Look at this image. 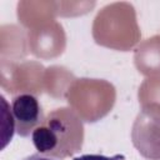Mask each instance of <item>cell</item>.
I'll return each instance as SVG.
<instances>
[{
	"instance_id": "6da1fadb",
	"label": "cell",
	"mask_w": 160,
	"mask_h": 160,
	"mask_svg": "<svg viewBox=\"0 0 160 160\" xmlns=\"http://www.w3.org/2000/svg\"><path fill=\"white\" fill-rule=\"evenodd\" d=\"M84 122L70 108L50 111L31 135L38 152L54 159H66L79 152L84 142Z\"/></svg>"
},
{
	"instance_id": "7a4b0ae2",
	"label": "cell",
	"mask_w": 160,
	"mask_h": 160,
	"mask_svg": "<svg viewBox=\"0 0 160 160\" xmlns=\"http://www.w3.org/2000/svg\"><path fill=\"white\" fill-rule=\"evenodd\" d=\"M131 141L135 149L148 160H160V105L149 104L136 115Z\"/></svg>"
},
{
	"instance_id": "3957f363",
	"label": "cell",
	"mask_w": 160,
	"mask_h": 160,
	"mask_svg": "<svg viewBox=\"0 0 160 160\" xmlns=\"http://www.w3.org/2000/svg\"><path fill=\"white\" fill-rule=\"evenodd\" d=\"M11 114L15 122V132L21 138L32 135L46 116L39 99L29 92H22L12 98Z\"/></svg>"
},
{
	"instance_id": "277c9868",
	"label": "cell",
	"mask_w": 160,
	"mask_h": 160,
	"mask_svg": "<svg viewBox=\"0 0 160 160\" xmlns=\"http://www.w3.org/2000/svg\"><path fill=\"white\" fill-rule=\"evenodd\" d=\"M124 156L121 155H114V156H105V155H101V154H84V155H80L78 158H75L74 160H120L122 159Z\"/></svg>"
},
{
	"instance_id": "5b68a950",
	"label": "cell",
	"mask_w": 160,
	"mask_h": 160,
	"mask_svg": "<svg viewBox=\"0 0 160 160\" xmlns=\"http://www.w3.org/2000/svg\"><path fill=\"white\" fill-rule=\"evenodd\" d=\"M21 160H56V159L50 158V156H45L40 152H36V154H31V155H29V156H26Z\"/></svg>"
}]
</instances>
